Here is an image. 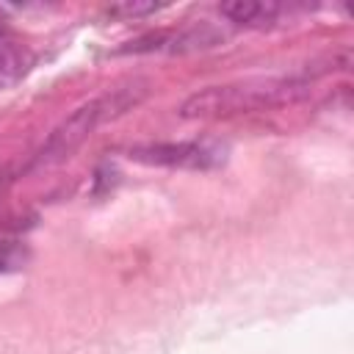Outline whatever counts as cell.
I'll list each match as a JSON object with an SVG mask.
<instances>
[{
  "instance_id": "obj_1",
  "label": "cell",
  "mask_w": 354,
  "mask_h": 354,
  "mask_svg": "<svg viewBox=\"0 0 354 354\" xmlns=\"http://www.w3.org/2000/svg\"><path fill=\"white\" fill-rule=\"evenodd\" d=\"M318 75H324V69L313 66L290 75L246 77V80H232L221 86H205L180 105V116L183 119H230L241 113L293 105L310 97L313 80Z\"/></svg>"
},
{
  "instance_id": "obj_2",
  "label": "cell",
  "mask_w": 354,
  "mask_h": 354,
  "mask_svg": "<svg viewBox=\"0 0 354 354\" xmlns=\"http://www.w3.org/2000/svg\"><path fill=\"white\" fill-rule=\"evenodd\" d=\"M147 97V83L133 80L124 86H116L113 91H105L83 105H77L41 144V149L33 158V169H47L61 160H66L77 147H83L102 124L124 116Z\"/></svg>"
},
{
  "instance_id": "obj_3",
  "label": "cell",
  "mask_w": 354,
  "mask_h": 354,
  "mask_svg": "<svg viewBox=\"0 0 354 354\" xmlns=\"http://www.w3.org/2000/svg\"><path fill=\"white\" fill-rule=\"evenodd\" d=\"M227 144L210 138H188V141H155L130 147V160L144 166L183 169V171H207L218 169L227 160Z\"/></svg>"
},
{
  "instance_id": "obj_4",
  "label": "cell",
  "mask_w": 354,
  "mask_h": 354,
  "mask_svg": "<svg viewBox=\"0 0 354 354\" xmlns=\"http://www.w3.org/2000/svg\"><path fill=\"white\" fill-rule=\"evenodd\" d=\"M221 17L241 28H271L288 11L282 3H263V0H230L218 6Z\"/></svg>"
},
{
  "instance_id": "obj_5",
  "label": "cell",
  "mask_w": 354,
  "mask_h": 354,
  "mask_svg": "<svg viewBox=\"0 0 354 354\" xmlns=\"http://www.w3.org/2000/svg\"><path fill=\"white\" fill-rule=\"evenodd\" d=\"M33 64V53L28 47H19L8 41L6 36L0 39V88L17 83Z\"/></svg>"
},
{
  "instance_id": "obj_6",
  "label": "cell",
  "mask_w": 354,
  "mask_h": 354,
  "mask_svg": "<svg viewBox=\"0 0 354 354\" xmlns=\"http://www.w3.org/2000/svg\"><path fill=\"white\" fill-rule=\"evenodd\" d=\"M28 260V249L17 241H0V271H14Z\"/></svg>"
},
{
  "instance_id": "obj_7",
  "label": "cell",
  "mask_w": 354,
  "mask_h": 354,
  "mask_svg": "<svg viewBox=\"0 0 354 354\" xmlns=\"http://www.w3.org/2000/svg\"><path fill=\"white\" fill-rule=\"evenodd\" d=\"M158 8H160L158 3H119V6H111L108 14L111 17H122V19H138V17L155 14Z\"/></svg>"
}]
</instances>
